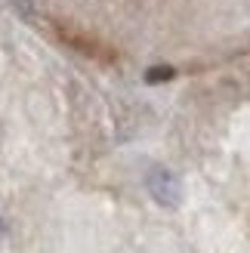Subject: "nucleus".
I'll return each mask as SVG.
<instances>
[{
    "label": "nucleus",
    "mask_w": 250,
    "mask_h": 253,
    "mask_svg": "<svg viewBox=\"0 0 250 253\" xmlns=\"http://www.w3.org/2000/svg\"><path fill=\"white\" fill-rule=\"evenodd\" d=\"M173 74H176V71H173L170 65H155V68L145 71V81H148V84H161V81H170Z\"/></svg>",
    "instance_id": "obj_2"
},
{
    "label": "nucleus",
    "mask_w": 250,
    "mask_h": 253,
    "mask_svg": "<svg viewBox=\"0 0 250 253\" xmlns=\"http://www.w3.org/2000/svg\"><path fill=\"white\" fill-rule=\"evenodd\" d=\"M145 188L161 207H179L182 204V182L167 167H152L145 176Z\"/></svg>",
    "instance_id": "obj_1"
},
{
    "label": "nucleus",
    "mask_w": 250,
    "mask_h": 253,
    "mask_svg": "<svg viewBox=\"0 0 250 253\" xmlns=\"http://www.w3.org/2000/svg\"><path fill=\"white\" fill-rule=\"evenodd\" d=\"M0 235H3V219H0Z\"/></svg>",
    "instance_id": "obj_3"
}]
</instances>
